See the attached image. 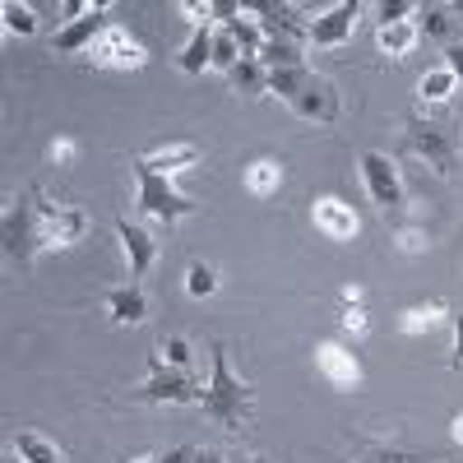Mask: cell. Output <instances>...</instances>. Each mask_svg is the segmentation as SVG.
<instances>
[{
  "instance_id": "obj_26",
  "label": "cell",
  "mask_w": 463,
  "mask_h": 463,
  "mask_svg": "<svg viewBox=\"0 0 463 463\" xmlns=\"http://www.w3.org/2000/svg\"><path fill=\"white\" fill-rule=\"evenodd\" d=\"M454 89H458V80H454V74H449V70L440 65V70H427V74H421V84H417V98L431 107V102H445V98H449Z\"/></svg>"
},
{
  "instance_id": "obj_20",
  "label": "cell",
  "mask_w": 463,
  "mask_h": 463,
  "mask_svg": "<svg viewBox=\"0 0 463 463\" xmlns=\"http://www.w3.org/2000/svg\"><path fill=\"white\" fill-rule=\"evenodd\" d=\"M227 80H232V89H237L241 98H260V93H269V70L260 65V61H250V56H241L237 65L227 70Z\"/></svg>"
},
{
  "instance_id": "obj_7",
  "label": "cell",
  "mask_w": 463,
  "mask_h": 463,
  "mask_svg": "<svg viewBox=\"0 0 463 463\" xmlns=\"http://www.w3.org/2000/svg\"><path fill=\"white\" fill-rule=\"evenodd\" d=\"M89 61H93V70H144L148 65V47L139 43V37H130L126 28L111 24L93 43Z\"/></svg>"
},
{
  "instance_id": "obj_33",
  "label": "cell",
  "mask_w": 463,
  "mask_h": 463,
  "mask_svg": "<svg viewBox=\"0 0 463 463\" xmlns=\"http://www.w3.org/2000/svg\"><path fill=\"white\" fill-rule=\"evenodd\" d=\"M343 329H347V334H366V311H362L357 301L343 306Z\"/></svg>"
},
{
  "instance_id": "obj_36",
  "label": "cell",
  "mask_w": 463,
  "mask_h": 463,
  "mask_svg": "<svg viewBox=\"0 0 463 463\" xmlns=\"http://www.w3.org/2000/svg\"><path fill=\"white\" fill-rule=\"evenodd\" d=\"M399 241H403V250H412V255H417V250H427V237H421L417 227H403V232H399Z\"/></svg>"
},
{
  "instance_id": "obj_6",
  "label": "cell",
  "mask_w": 463,
  "mask_h": 463,
  "mask_svg": "<svg viewBox=\"0 0 463 463\" xmlns=\"http://www.w3.org/2000/svg\"><path fill=\"white\" fill-rule=\"evenodd\" d=\"M403 144L417 153V158H427L440 176H449L454 163H458V130H454L449 121H431V116H408Z\"/></svg>"
},
{
  "instance_id": "obj_19",
  "label": "cell",
  "mask_w": 463,
  "mask_h": 463,
  "mask_svg": "<svg viewBox=\"0 0 463 463\" xmlns=\"http://www.w3.org/2000/svg\"><path fill=\"white\" fill-rule=\"evenodd\" d=\"M347 463H445V458L421 454V449H403V445H366V449H357Z\"/></svg>"
},
{
  "instance_id": "obj_13",
  "label": "cell",
  "mask_w": 463,
  "mask_h": 463,
  "mask_svg": "<svg viewBox=\"0 0 463 463\" xmlns=\"http://www.w3.org/2000/svg\"><path fill=\"white\" fill-rule=\"evenodd\" d=\"M311 218H316V227L325 232L329 241H353L357 232H362V218L353 213V204H343L338 195H320L316 209H311Z\"/></svg>"
},
{
  "instance_id": "obj_23",
  "label": "cell",
  "mask_w": 463,
  "mask_h": 463,
  "mask_svg": "<svg viewBox=\"0 0 463 463\" xmlns=\"http://www.w3.org/2000/svg\"><path fill=\"white\" fill-rule=\"evenodd\" d=\"M279 185H283V167H279L274 158H260V163L246 167V190H250L255 200H269Z\"/></svg>"
},
{
  "instance_id": "obj_10",
  "label": "cell",
  "mask_w": 463,
  "mask_h": 463,
  "mask_svg": "<svg viewBox=\"0 0 463 463\" xmlns=\"http://www.w3.org/2000/svg\"><path fill=\"white\" fill-rule=\"evenodd\" d=\"M116 237H121V246H126V264H130V283H139L148 269H153V260H158V241H153V232L148 227H139V222H130V218H116Z\"/></svg>"
},
{
  "instance_id": "obj_9",
  "label": "cell",
  "mask_w": 463,
  "mask_h": 463,
  "mask_svg": "<svg viewBox=\"0 0 463 463\" xmlns=\"http://www.w3.org/2000/svg\"><path fill=\"white\" fill-rule=\"evenodd\" d=\"M357 14H362L357 0H338V5H329L325 14H316L306 43H311V47H343L347 37H353V28H357Z\"/></svg>"
},
{
  "instance_id": "obj_30",
  "label": "cell",
  "mask_w": 463,
  "mask_h": 463,
  "mask_svg": "<svg viewBox=\"0 0 463 463\" xmlns=\"http://www.w3.org/2000/svg\"><path fill=\"white\" fill-rule=\"evenodd\" d=\"M436 320H440V306H417V311H408V320H403V334H421Z\"/></svg>"
},
{
  "instance_id": "obj_24",
  "label": "cell",
  "mask_w": 463,
  "mask_h": 463,
  "mask_svg": "<svg viewBox=\"0 0 463 463\" xmlns=\"http://www.w3.org/2000/svg\"><path fill=\"white\" fill-rule=\"evenodd\" d=\"M14 454H19V463H65L61 449L47 436H37V431H19L14 436Z\"/></svg>"
},
{
  "instance_id": "obj_42",
  "label": "cell",
  "mask_w": 463,
  "mask_h": 463,
  "mask_svg": "<svg viewBox=\"0 0 463 463\" xmlns=\"http://www.w3.org/2000/svg\"><path fill=\"white\" fill-rule=\"evenodd\" d=\"M232 463H260L255 454H237V458H232Z\"/></svg>"
},
{
  "instance_id": "obj_28",
  "label": "cell",
  "mask_w": 463,
  "mask_h": 463,
  "mask_svg": "<svg viewBox=\"0 0 463 463\" xmlns=\"http://www.w3.org/2000/svg\"><path fill=\"white\" fill-rule=\"evenodd\" d=\"M185 292L190 297H213L218 292V269L204 264V260H195V264L185 269Z\"/></svg>"
},
{
  "instance_id": "obj_35",
  "label": "cell",
  "mask_w": 463,
  "mask_h": 463,
  "mask_svg": "<svg viewBox=\"0 0 463 463\" xmlns=\"http://www.w3.org/2000/svg\"><path fill=\"white\" fill-rule=\"evenodd\" d=\"M445 70L454 74V80H463V43H454V47H445Z\"/></svg>"
},
{
  "instance_id": "obj_27",
  "label": "cell",
  "mask_w": 463,
  "mask_h": 463,
  "mask_svg": "<svg viewBox=\"0 0 463 463\" xmlns=\"http://www.w3.org/2000/svg\"><path fill=\"white\" fill-rule=\"evenodd\" d=\"M0 19H5V28L19 33V37H33L37 33V10L33 5H19V0H5V5H0Z\"/></svg>"
},
{
  "instance_id": "obj_17",
  "label": "cell",
  "mask_w": 463,
  "mask_h": 463,
  "mask_svg": "<svg viewBox=\"0 0 463 463\" xmlns=\"http://www.w3.org/2000/svg\"><path fill=\"white\" fill-rule=\"evenodd\" d=\"M176 65H181L185 74H204V70L213 65V28H195V33H190V43L181 47Z\"/></svg>"
},
{
  "instance_id": "obj_41",
  "label": "cell",
  "mask_w": 463,
  "mask_h": 463,
  "mask_svg": "<svg viewBox=\"0 0 463 463\" xmlns=\"http://www.w3.org/2000/svg\"><path fill=\"white\" fill-rule=\"evenodd\" d=\"M130 463H158V454H135Z\"/></svg>"
},
{
  "instance_id": "obj_11",
  "label": "cell",
  "mask_w": 463,
  "mask_h": 463,
  "mask_svg": "<svg viewBox=\"0 0 463 463\" xmlns=\"http://www.w3.org/2000/svg\"><path fill=\"white\" fill-rule=\"evenodd\" d=\"M250 14L260 19L264 37H288V43H301L311 37V24H301V10L297 5H279V0H260V5H250Z\"/></svg>"
},
{
  "instance_id": "obj_2",
  "label": "cell",
  "mask_w": 463,
  "mask_h": 463,
  "mask_svg": "<svg viewBox=\"0 0 463 463\" xmlns=\"http://www.w3.org/2000/svg\"><path fill=\"white\" fill-rule=\"evenodd\" d=\"M269 93L283 98L297 116L320 121V126H334L338 111H343V98H338L334 80L316 74L311 65H301V70H269Z\"/></svg>"
},
{
  "instance_id": "obj_22",
  "label": "cell",
  "mask_w": 463,
  "mask_h": 463,
  "mask_svg": "<svg viewBox=\"0 0 463 463\" xmlns=\"http://www.w3.org/2000/svg\"><path fill=\"white\" fill-rule=\"evenodd\" d=\"M417 33H427V37H436V43L454 47V43H458V33H463V24L454 19V10H445V5H431V10H421V24H417Z\"/></svg>"
},
{
  "instance_id": "obj_3",
  "label": "cell",
  "mask_w": 463,
  "mask_h": 463,
  "mask_svg": "<svg viewBox=\"0 0 463 463\" xmlns=\"http://www.w3.org/2000/svg\"><path fill=\"white\" fill-rule=\"evenodd\" d=\"M209 353H213V371H209V384H204V394H200V408H204L209 421H218V427H227V431H237L241 421L250 417V408H255V390H250L241 375H232L222 343H213Z\"/></svg>"
},
{
  "instance_id": "obj_18",
  "label": "cell",
  "mask_w": 463,
  "mask_h": 463,
  "mask_svg": "<svg viewBox=\"0 0 463 463\" xmlns=\"http://www.w3.org/2000/svg\"><path fill=\"white\" fill-rule=\"evenodd\" d=\"M264 70H301L306 65V47L288 43V37H264V52H260Z\"/></svg>"
},
{
  "instance_id": "obj_5",
  "label": "cell",
  "mask_w": 463,
  "mask_h": 463,
  "mask_svg": "<svg viewBox=\"0 0 463 463\" xmlns=\"http://www.w3.org/2000/svg\"><path fill=\"white\" fill-rule=\"evenodd\" d=\"M200 394H204V384L190 371L172 366L163 353H148V380L130 399L135 403H200Z\"/></svg>"
},
{
  "instance_id": "obj_25",
  "label": "cell",
  "mask_w": 463,
  "mask_h": 463,
  "mask_svg": "<svg viewBox=\"0 0 463 463\" xmlns=\"http://www.w3.org/2000/svg\"><path fill=\"white\" fill-rule=\"evenodd\" d=\"M227 28H232V37H237V47H241V56L260 61V52H264V28H260V19H255L250 10H241V14L232 19Z\"/></svg>"
},
{
  "instance_id": "obj_1",
  "label": "cell",
  "mask_w": 463,
  "mask_h": 463,
  "mask_svg": "<svg viewBox=\"0 0 463 463\" xmlns=\"http://www.w3.org/2000/svg\"><path fill=\"white\" fill-rule=\"evenodd\" d=\"M89 218L80 209L52 204L43 185H24L5 209V255L19 269H33V260L43 250H65L74 241H84Z\"/></svg>"
},
{
  "instance_id": "obj_12",
  "label": "cell",
  "mask_w": 463,
  "mask_h": 463,
  "mask_svg": "<svg viewBox=\"0 0 463 463\" xmlns=\"http://www.w3.org/2000/svg\"><path fill=\"white\" fill-rule=\"evenodd\" d=\"M111 24H107V5H93V14H84V19H74V24H65L61 33H56V43H52V52H61V56H80V52H93V43L107 33Z\"/></svg>"
},
{
  "instance_id": "obj_39",
  "label": "cell",
  "mask_w": 463,
  "mask_h": 463,
  "mask_svg": "<svg viewBox=\"0 0 463 463\" xmlns=\"http://www.w3.org/2000/svg\"><path fill=\"white\" fill-rule=\"evenodd\" d=\"M70 153H74V144H70V139H56V144H52V158H56V163H65Z\"/></svg>"
},
{
  "instance_id": "obj_32",
  "label": "cell",
  "mask_w": 463,
  "mask_h": 463,
  "mask_svg": "<svg viewBox=\"0 0 463 463\" xmlns=\"http://www.w3.org/2000/svg\"><path fill=\"white\" fill-rule=\"evenodd\" d=\"M163 353H167V362H172V366H181V371L190 366V357H195L185 338H167V343H163Z\"/></svg>"
},
{
  "instance_id": "obj_38",
  "label": "cell",
  "mask_w": 463,
  "mask_h": 463,
  "mask_svg": "<svg viewBox=\"0 0 463 463\" xmlns=\"http://www.w3.org/2000/svg\"><path fill=\"white\" fill-rule=\"evenodd\" d=\"M190 463H232L222 449H195V458H190Z\"/></svg>"
},
{
  "instance_id": "obj_4",
  "label": "cell",
  "mask_w": 463,
  "mask_h": 463,
  "mask_svg": "<svg viewBox=\"0 0 463 463\" xmlns=\"http://www.w3.org/2000/svg\"><path fill=\"white\" fill-rule=\"evenodd\" d=\"M130 167H135V181H139V209H144L148 218H158L163 227H176L181 218H195V213H200V204L190 200V195H181V190L172 185V176L144 167L139 158H135Z\"/></svg>"
},
{
  "instance_id": "obj_8",
  "label": "cell",
  "mask_w": 463,
  "mask_h": 463,
  "mask_svg": "<svg viewBox=\"0 0 463 463\" xmlns=\"http://www.w3.org/2000/svg\"><path fill=\"white\" fill-rule=\"evenodd\" d=\"M362 181L371 190V200L384 209V213H394L403 204V181H399V167L384 158V153H362Z\"/></svg>"
},
{
  "instance_id": "obj_15",
  "label": "cell",
  "mask_w": 463,
  "mask_h": 463,
  "mask_svg": "<svg viewBox=\"0 0 463 463\" xmlns=\"http://www.w3.org/2000/svg\"><path fill=\"white\" fill-rule=\"evenodd\" d=\"M316 366H320V375L329 384H338V390H353V384L362 380V362L347 353V347H338V343H320L316 347Z\"/></svg>"
},
{
  "instance_id": "obj_37",
  "label": "cell",
  "mask_w": 463,
  "mask_h": 463,
  "mask_svg": "<svg viewBox=\"0 0 463 463\" xmlns=\"http://www.w3.org/2000/svg\"><path fill=\"white\" fill-rule=\"evenodd\" d=\"M454 371H463V316H454V357H449Z\"/></svg>"
},
{
  "instance_id": "obj_34",
  "label": "cell",
  "mask_w": 463,
  "mask_h": 463,
  "mask_svg": "<svg viewBox=\"0 0 463 463\" xmlns=\"http://www.w3.org/2000/svg\"><path fill=\"white\" fill-rule=\"evenodd\" d=\"M181 10L195 19V28H209V19H213V5H209V0H185Z\"/></svg>"
},
{
  "instance_id": "obj_31",
  "label": "cell",
  "mask_w": 463,
  "mask_h": 463,
  "mask_svg": "<svg viewBox=\"0 0 463 463\" xmlns=\"http://www.w3.org/2000/svg\"><path fill=\"white\" fill-rule=\"evenodd\" d=\"M412 10H417L412 0H384V5H380V24H408Z\"/></svg>"
},
{
  "instance_id": "obj_21",
  "label": "cell",
  "mask_w": 463,
  "mask_h": 463,
  "mask_svg": "<svg viewBox=\"0 0 463 463\" xmlns=\"http://www.w3.org/2000/svg\"><path fill=\"white\" fill-rule=\"evenodd\" d=\"M417 37H421V33H417V24H412V19H408V24H380L375 47H380L384 56H394V61H399V56H408V52L417 47Z\"/></svg>"
},
{
  "instance_id": "obj_40",
  "label": "cell",
  "mask_w": 463,
  "mask_h": 463,
  "mask_svg": "<svg viewBox=\"0 0 463 463\" xmlns=\"http://www.w3.org/2000/svg\"><path fill=\"white\" fill-rule=\"evenodd\" d=\"M454 440H458V445H463V412H458V417H454Z\"/></svg>"
},
{
  "instance_id": "obj_14",
  "label": "cell",
  "mask_w": 463,
  "mask_h": 463,
  "mask_svg": "<svg viewBox=\"0 0 463 463\" xmlns=\"http://www.w3.org/2000/svg\"><path fill=\"white\" fill-rule=\"evenodd\" d=\"M200 158H204V148L190 144V139H172V144H158L153 153H139V163L153 167V172H163V176H176L185 167H195Z\"/></svg>"
},
{
  "instance_id": "obj_29",
  "label": "cell",
  "mask_w": 463,
  "mask_h": 463,
  "mask_svg": "<svg viewBox=\"0 0 463 463\" xmlns=\"http://www.w3.org/2000/svg\"><path fill=\"white\" fill-rule=\"evenodd\" d=\"M241 61V47H237V37H232V28L222 24V28H213V65L218 70H232Z\"/></svg>"
},
{
  "instance_id": "obj_16",
  "label": "cell",
  "mask_w": 463,
  "mask_h": 463,
  "mask_svg": "<svg viewBox=\"0 0 463 463\" xmlns=\"http://www.w3.org/2000/svg\"><path fill=\"white\" fill-rule=\"evenodd\" d=\"M107 316L111 325H139L148 316V297L139 283H126V288H111L107 292Z\"/></svg>"
}]
</instances>
